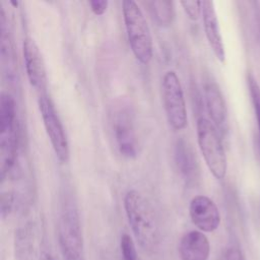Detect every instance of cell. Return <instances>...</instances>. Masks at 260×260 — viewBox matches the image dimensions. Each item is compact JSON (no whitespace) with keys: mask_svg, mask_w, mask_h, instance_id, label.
Masks as SVG:
<instances>
[{"mask_svg":"<svg viewBox=\"0 0 260 260\" xmlns=\"http://www.w3.org/2000/svg\"><path fill=\"white\" fill-rule=\"evenodd\" d=\"M38 105L46 133L50 139L56 157L61 162H67L69 158L68 140L51 99L46 93L40 94Z\"/></svg>","mask_w":260,"mask_h":260,"instance_id":"8","label":"cell"},{"mask_svg":"<svg viewBox=\"0 0 260 260\" xmlns=\"http://www.w3.org/2000/svg\"><path fill=\"white\" fill-rule=\"evenodd\" d=\"M22 54L26 76L29 84L41 94L46 93L47 72L42 52L30 37H25L22 43Z\"/></svg>","mask_w":260,"mask_h":260,"instance_id":"9","label":"cell"},{"mask_svg":"<svg viewBox=\"0 0 260 260\" xmlns=\"http://www.w3.org/2000/svg\"><path fill=\"white\" fill-rule=\"evenodd\" d=\"M175 160L180 173L186 180L197 178L198 164L196 156L188 143L184 139L177 141L175 146Z\"/></svg>","mask_w":260,"mask_h":260,"instance_id":"14","label":"cell"},{"mask_svg":"<svg viewBox=\"0 0 260 260\" xmlns=\"http://www.w3.org/2000/svg\"><path fill=\"white\" fill-rule=\"evenodd\" d=\"M153 14L160 25H169L174 17L173 2L171 1H152L150 2Z\"/></svg>","mask_w":260,"mask_h":260,"instance_id":"15","label":"cell"},{"mask_svg":"<svg viewBox=\"0 0 260 260\" xmlns=\"http://www.w3.org/2000/svg\"><path fill=\"white\" fill-rule=\"evenodd\" d=\"M58 238L62 254L66 260H80L83 250V239L79 215L72 202H66L62 208Z\"/></svg>","mask_w":260,"mask_h":260,"instance_id":"7","label":"cell"},{"mask_svg":"<svg viewBox=\"0 0 260 260\" xmlns=\"http://www.w3.org/2000/svg\"><path fill=\"white\" fill-rule=\"evenodd\" d=\"M223 260H246V258L239 248L232 247L225 251L223 255Z\"/></svg>","mask_w":260,"mask_h":260,"instance_id":"21","label":"cell"},{"mask_svg":"<svg viewBox=\"0 0 260 260\" xmlns=\"http://www.w3.org/2000/svg\"><path fill=\"white\" fill-rule=\"evenodd\" d=\"M13 205V194L11 192H2L1 200H0V209H1V217L4 219L11 212Z\"/></svg>","mask_w":260,"mask_h":260,"instance_id":"19","label":"cell"},{"mask_svg":"<svg viewBox=\"0 0 260 260\" xmlns=\"http://www.w3.org/2000/svg\"><path fill=\"white\" fill-rule=\"evenodd\" d=\"M124 209L132 233L146 251H154L160 241L159 222L151 203L137 190L124 196Z\"/></svg>","mask_w":260,"mask_h":260,"instance_id":"1","label":"cell"},{"mask_svg":"<svg viewBox=\"0 0 260 260\" xmlns=\"http://www.w3.org/2000/svg\"><path fill=\"white\" fill-rule=\"evenodd\" d=\"M202 20L205 37L216 59L223 63L225 60V50L220 34L219 23L212 1H202Z\"/></svg>","mask_w":260,"mask_h":260,"instance_id":"11","label":"cell"},{"mask_svg":"<svg viewBox=\"0 0 260 260\" xmlns=\"http://www.w3.org/2000/svg\"><path fill=\"white\" fill-rule=\"evenodd\" d=\"M196 133L198 146L208 170L215 179H224L228 159L218 129L210 120L200 117L196 122Z\"/></svg>","mask_w":260,"mask_h":260,"instance_id":"5","label":"cell"},{"mask_svg":"<svg viewBox=\"0 0 260 260\" xmlns=\"http://www.w3.org/2000/svg\"><path fill=\"white\" fill-rule=\"evenodd\" d=\"M203 93L211 122L217 129H223L226 125L228 109L220 88L215 82L207 81L203 86Z\"/></svg>","mask_w":260,"mask_h":260,"instance_id":"13","label":"cell"},{"mask_svg":"<svg viewBox=\"0 0 260 260\" xmlns=\"http://www.w3.org/2000/svg\"><path fill=\"white\" fill-rule=\"evenodd\" d=\"M17 143L15 102L9 93L3 92L0 99V175L2 180L15 162Z\"/></svg>","mask_w":260,"mask_h":260,"instance_id":"4","label":"cell"},{"mask_svg":"<svg viewBox=\"0 0 260 260\" xmlns=\"http://www.w3.org/2000/svg\"><path fill=\"white\" fill-rule=\"evenodd\" d=\"M122 12L131 51L137 61L147 65L152 59L153 46L146 18L133 0L122 2Z\"/></svg>","mask_w":260,"mask_h":260,"instance_id":"3","label":"cell"},{"mask_svg":"<svg viewBox=\"0 0 260 260\" xmlns=\"http://www.w3.org/2000/svg\"><path fill=\"white\" fill-rule=\"evenodd\" d=\"M189 215L200 232H214L220 223V213L216 204L205 195H196L191 199Z\"/></svg>","mask_w":260,"mask_h":260,"instance_id":"10","label":"cell"},{"mask_svg":"<svg viewBox=\"0 0 260 260\" xmlns=\"http://www.w3.org/2000/svg\"><path fill=\"white\" fill-rule=\"evenodd\" d=\"M185 13L191 20H197L202 15V1L185 0L180 2Z\"/></svg>","mask_w":260,"mask_h":260,"instance_id":"18","label":"cell"},{"mask_svg":"<svg viewBox=\"0 0 260 260\" xmlns=\"http://www.w3.org/2000/svg\"><path fill=\"white\" fill-rule=\"evenodd\" d=\"M41 260H53V258H52V256H51L50 254L44 253V254L42 255V257H41Z\"/></svg>","mask_w":260,"mask_h":260,"instance_id":"22","label":"cell"},{"mask_svg":"<svg viewBox=\"0 0 260 260\" xmlns=\"http://www.w3.org/2000/svg\"><path fill=\"white\" fill-rule=\"evenodd\" d=\"M120 248L123 260H138L135 244L128 234H123L120 241Z\"/></svg>","mask_w":260,"mask_h":260,"instance_id":"17","label":"cell"},{"mask_svg":"<svg viewBox=\"0 0 260 260\" xmlns=\"http://www.w3.org/2000/svg\"><path fill=\"white\" fill-rule=\"evenodd\" d=\"M111 136L119 153L127 158L137 155L138 143L135 130V116L129 100L118 98L112 102L108 112Z\"/></svg>","mask_w":260,"mask_h":260,"instance_id":"2","label":"cell"},{"mask_svg":"<svg viewBox=\"0 0 260 260\" xmlns=\"http://www.w3.org/2000/svg\"><path fill=\"white\" fill-rule=\"evenodd\" d=\"M178 251L181 260H208L210 244L202 232L190 231L181 238Z\"/></svg>","mask_w":260,"mask_h":260,"instance_id":"12","label":"cell"},{"mask_svg":"<svg viewBox=\"0 0 260 260\" xmlns=\"http://www.w3.org/2000/svg\"><path fill=\"white\" fill-rule=\"evenodd\" d=\"M161 98L166 117L172 129L180 131L188 123L186 102L180 79L174 70L167 71L161 79Z\"/></svg>","mask_w":260,"mask_h":260,"instance_id":"6","label":"cell"},{"mask_svg":"<svg viewBox=\"0 0 260 260\" xmlns=\"http://www.w3.org/2000/svg\"><path fill=\"white\" fill-rule=\"evenodd\" d=\"M88 4L90 6L92 13L99 16V15H103L106 12L109 2L107 0H90Z\"/></svg>","mask_w":260,"mask_h":260,"instance_id":"20","label":"cell"},{"mask_svg":"<svg viewBox=\"0 0 260 260\" xmlns=\"http://www.w3.org/2000/svg\"><path fill=\"white\" fill-rule=\"evenodd\" d=\"M247 84L260 133V85L252 72L247 73Z\"/></svg>","mask_w":260,"mask_h":260,"instance_id":"16","label":"cell"}]
</instances>
